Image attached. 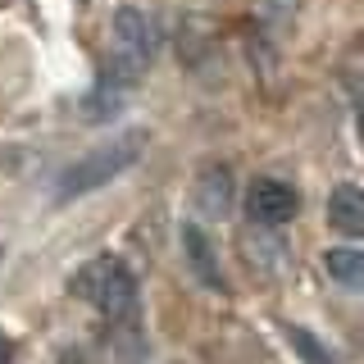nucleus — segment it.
Segmentation results:
<instances>
[{"label": "nucleus", "mask_w": 364, "mask_h": 364, "mask_svg": "<svg viewBox=\"0 0 364 364\" xmlns=\"http://www.w3.org/2000/svg\"><path fill=\"white\" fill-rule=\"evenodd\" d=\"M328 223H333L337 232H346V237L364 232V196H360L355 182L333 187V196H328Z\"/></svg>", "instance_id": "6"}, {"label": "nucleus", "mask_w": 364, "mask_h": 364, "mask_svg": "<svg viewBox=\"0 0 364 364\" xmlns=\"http://www.w3.org/2000/svg\"><path fill=\"white\" fill-rule=\"evenodd\" d=\"M0 364H14V341L0 333Z\"/></svg>", "instance_id": "10"}, {"label": "nucleus", "mask_w": 364, "mask_h": 364, "mask_svg": "<svg viewBox=\"0 0 364 364\" xmlns=\"http://www.w3.org/2000/svg\"><path fill=\"white\" fill-rule=\"evenodd\" d=\"M246 210L259 228H282L301 210V191L282 178H255L250 182V196H246Z\"/></svg>", "instance_id": "4"}, {"label": "nucleus", "mask_w": 364, "mask_h": 364, "mask_svg": "<svg viewBox=\"0 0 364 364\" xmlns=\"http://www.w3.org/2000/svg\"><path fill=\"white\" fill-rule=\"evenodd\" d=\"M182 255H187V269H191V278H196L200 287H210V291H223V296H228L223 264H219V255H214L210 237L200 232V223H182Z\"/></svg>", "instance_id": "5"}, {"label": "nucleus", "mask_w": 364, "mask_h": 364, "mask_svg": "<svg viewBox=\"0 0 364 364\" xmlns=\"http://www.w3.org/2000/svg\"><path fill=\"white\" fill-rule=\"evenodd\" d=\"M155 23L141 9H119L114 14V68H119V82H132L146 64L155 60Z\"/></svg>", "instance_id": "3"}, {"label": "nucleus", "mask_w": 364, "mask_h": 364, "mask_svg": "<svg viewBox=\"0 0 364 364\" xmlns=\"http://www.w3.org/2000/svg\"><path fill=\"white\" fill-rule=\"evenodd\" d=\"M141 151H146V132H123V136H114V141L96 146V151H87L77 164H68L60 173L55 200H77V196H91V191L109 187L114 178H123L136 159H141Z\"/></svg>", "instance_id": "2"}, {"label": "nucleus", "mask_w": 364, "mask_h": 364, "mask_svg": "<svg viewBox=\"0 0 364 364\" xmlns=\"http://www.w3.org/2000/svg\"><path fill=\"white\" fill-rule=\"evenodd\" d=\"M323 269L333 282H346V287H360V273H364V259L355 246H333L323 255Z\"/></svg>", "instance_id": "7"}, {"label": "nucleus", "mask_w": 364, "mask_h": 364, "mask_svg": "<svg viewBox=\"0 0 364 364\" xmlns=\"http://www.w3.org/2000/svg\"><path fill=\"white\" fill-rule=\"evenodd\" d=\"M287 346L301 355V364H341L333 350H328L323 341L310 333V328H296V323H291V328H287Z\"/></svg>", "instance_id": "8"}, {"label": "nucleus", "mask_w": 364, "mask_h": 364, "mask_svg": "<svg viewBox=\"0 0 364 364\" xmlns=\"http://www.w3.org/2000/svg\"><path fill=\"white\" fill-rule=\"evenodd\" d=\"M200 187H205V191H200L205 210H210V214H223V210H228V168H210Z\"/></svg>", "instance_id": "9"}, {"label": "nucleus", "mask_w": 364, "mask_h": 364, "mask_svg": "<svg viewBox=\"0 0 364 364\" xmlns=\"http://www.w3.org/2000/svg\"><path fill=\"white\" fill-rule=\"evenodd\" d=\"M68 291H73L77 301H87L91 310H96L100 318H109V323H128V318L136 314V278H132V269L123 264L119 255L87 259V264L73 273Z\"/></svg>", "instance_id": "1"}]
</instances>
